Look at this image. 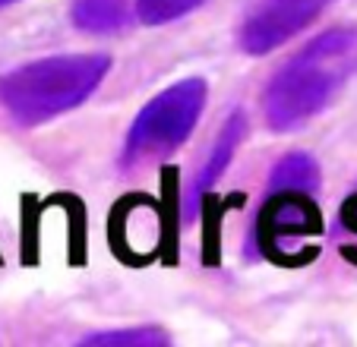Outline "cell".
Returning <instances> with one entry per match:
<instances>
[{
    "instance_id": "4",
    "label": "cell",
    "mask_w": 357,
    "mask_h": 347,
    "mask_svg": "<svg viewBox=\"0 0 357 347\" xmlns=\"http://www.w3.org/2000/svg\"><path fill=\"white\" fill-rule=\"evenodd\" d=\"M335 0H259L247 13L237 41L250 57H266L310 26Z\"/></svg>"
},
{
    "instance_id": "3",
    "label": "cell",
    "mask_w": 357,
    "mask_h": 347,
    "mask_svg": "<svg viewBox=\"0 0 357 347\" xmlns=\"http://www.w3.org/2000/svg\"><path fill=\"white\" fill-rule=\"evenodd\" d=\"M209 98V86L199 76L181 79L158 92L152 101L139 107L127 130V139L121 148V164L136 167L152 158H168L171 152L183 146L193 136L196 123L202 117V107Z\"/></svg>"
},
{
    "instance_id": "8",
    "label": "cell",
    "mask_w": 357,
    "mask_h": 347,
    "mask_svg": "<svg viewBox=\"0 0 357 347\" xmlns=\"http://www.w3.org/2000/svg\"><path fill=\"white\" fill-rule=\"evenodd\" d=\"M171 334L155 325L139 328H114V332H95L82 338V347H168Z\"/></svg>"
},
{
    "instance_id": "10",
    "label": "cell",
    "mask_w": 357,
    "mask_h": 347,
    "mask_svg": "<svg viewBox=\"0 0 357 347\" xmlns=\"http://www.w3.org/2000/svg\"><path fill=\"white\" fill-rule=\"evenodd\" d=\"M342 224L351 227V231L357 234V190L348 196V202L342 206Z\"/></svg>"
},
{
    "instance_id": "5",
    "label": "cell",
    "mask_w": 357,
    "mask_h": 347,
    "mask_svg": "<svg viewBox=\"0 0 357 347\" xmlns=\"http://www.w3.org/2000/svg\"><path fill=\"white\" fill-rule=\"evenodd\" d=\"M243 136H247V114L237 107V111L228 114V121H225L222 130H218V136H215V142H212L209 155L202 158L199 167H196L193 183H190L187 199H183V215H187V218H196V215H199L202 199H206V196L212 193V187H215V183L225 177V171L231 167L237 148H241Z\"/></svg>"
},
{
    "instance_id": "7",
    "label": "cell",
    "mask_w": 357,
    "mask_h": 347,
    "mask_svg": "<svg viewBox=\"0 0 357 347\" xmlns=\"http://www.w3.org/2000/svg\"><path fill=\"white\" fill-rule=\"evenodd\" d=\"M70 20L79 32L114 35L130 22V7L123 0H73Z\"/></svg>"
},
{
    "instance_id": "9",
    "label": "cell",
    "mask_w": 357,
    "mask_h": 347,
    "mask_svg": "<svg viewBox=\"0 0 357 347\" xmlns=\"http://www.w3.org/2000/svg\"><path fill=\"white\" fill-rule=\"evenodd\" d=\"M202 3L206 0H136L133 16L142 26H168V22H177L187 13H193Z\"/></svg>"
},
{
    "instance_id": "11",
    "label": "cell",
    "mask_w": 357,
    "mask_h": 347,
    "mask_svg": "<svg viewBox=\"0 0 357 347\" xmlns=\"http://www.w3.org/2000/svg\"><path fill=\"white\" fill-rule=\"evenodd\" d=\"M13 3H20V0H0V10H3V7H13Z\"/></svg>"
},
{
    "instance_id": "2",
    "label": "cell",
    "mask_w": 357,
    "mask_h": 347,
    "mask_svg": "<svg viewBox=\"0 0 357 347\" xmlns=\"http://www.w3.org/2000/svg\"><path fill=\"white\" fill-rule=\"evenodd\" d=\"M111 70L108 54H57L0 76V107L20 127H41L92 98Z\"/></svg>"
},
{
    "instance_id": "6",
    "label": "cell",
    "mask_w": 357,
    "mask_h": 347,
    "mask_svg": "<svg viewBox=\"0 0 357 347\" xmlns=\"http://www.w3.org/2000/svg\"><path fill=\"white\" fill-rule=\"evenodd\" d=\"M323 183V174H319V161L307 152H288L284 158L275 161L269 174V196L278 193H303L313 196Z\"/></svg>"
},
{
    "instance_id": "1",
    "label": "cell",
    "mask_w": 357,
    "mask_h": 347,
    "mask_svg": "<svg viewBox=\"0 0 357 347\" xmlns=\"http://www.w3.org/2000/svg\"><path fill=\"white\" fill-rule=\"evenodd\" d=\"M357 73V29H329L284 61L263 92V114L275 133L310 123Z\"/></svg>"
}]
</instances>
